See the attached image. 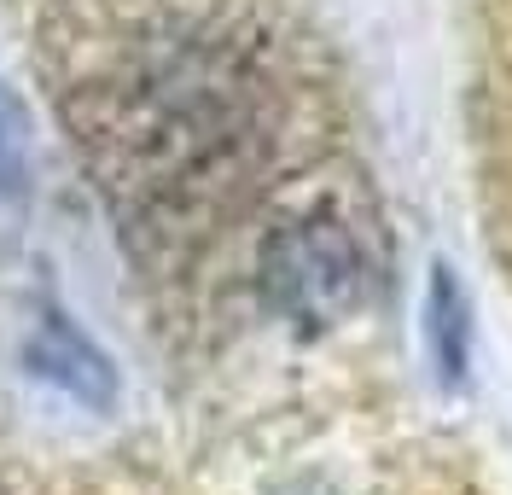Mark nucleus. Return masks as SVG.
I'll return each mask as SVG.
<instances>
[{
	"label": "nucleus",
	"instance_id": "nucleus-1",
	"mask_svg": "<svg viewBox=\"0 0 512 495\" xmlns=\"http://www.w3.org/2000/svg\"><path fill=\"white\" fill-rule=\"evenodd\" d=\"M262 286L303 327H332L367 297V251L338 216H303L268 239Z\"/></svg>",
	"mask_w": 512,
	"mask_h": 495
},
{
	"label": "nucleus",
	"instance_id": "nucleus-2",
	"mask_svg": "<svg viewBox=\"0 0 512 495\" xmlns=\"http://www.w3.org/2000/svg\"><path fill=\"white\" fill-rule=\"evenodd\" d=\"M425 350H431L443 385L466 379V362H472V303H466L448 263L431 268V286H425Z\"/></svg>",
	"mask_w": 512,
	"mask_h": 495
},
{
	"label": "nucleus",
	"instance_id": "nucleus-3",
	"mask_svg": "<svg viewBox=\"0 0 512 495\" xmlns=\"http://www.w3.org/2000/svg\"><path fill=\"white\" fill-rule=\"evenodd\" d=\"M35 367H41V373H53L64 391H76V396H94V402L111 396V367L99 362L94 350L64 327V321H53V327L35 338Z\"/></svg>",
	"mask_w": 512,
	"mask_h": 495
},
{
	"label": "nucleus",
	"instance_id": "nucleus-4",
	"mask_svg": "<svg viewBox=\"0 0 512 495\" xmlns=\"http://www.w3.org/2000/svg\"><path fill=\"white\" fill-rule=\"evenodd\" d=\"M24 158H30V123H24V105L0 88V198L18 193V181H24Z\"/></svg>",
	"mask_w": 512,
	"mask_h": 495
}]
</instances>
